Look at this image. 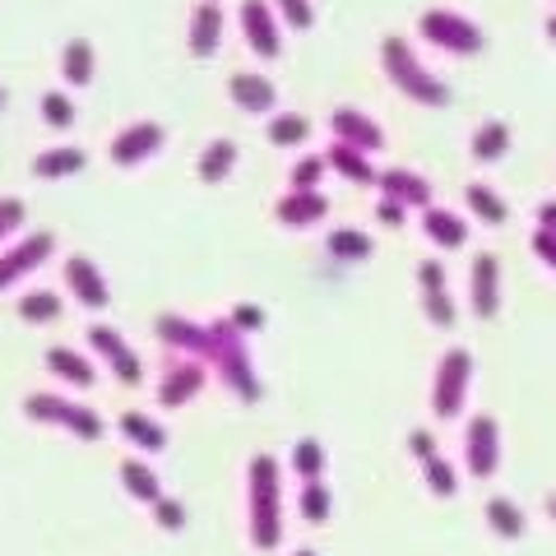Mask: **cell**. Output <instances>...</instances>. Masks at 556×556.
<instances>
[{
    "mask_svg": "<svg viewBox=\"0 0 556 556\" xmlns=\"http://www.w3.org/2000/svg\"><path fill=\"white\" fill-rule=\"evenodd\" d=\"M422 478H427V492H431V496H455V486H459L455 468H450L441 455L422 464Z\"/></svg>",
    "mask_w": 556,
    "mask_h": 556,
    "instance_id": "obj_39",
    "label": "cell"
},
{
    "mask_svg": "<svg viewBox=\"0 0 556 556\" xmlns=\"http://www.w3.org/2000/svg\"><path fill=\"white\" fill-rule=\"evenodd\" d=\"M121 486L130 492V501H144V506H159L163 501V482L144 459H126L121 464Z\"/></svg>",
    "mask_w": 556,
    "mask_h": 556,
    "instance_id": "obj_26",
    "label": "cell"
},
{
    "mask_svg": "<svg viewBox=\"0 0 556 556\" xmlns=\"http://www.w3.org/2000/svg\"><path fill=\"white\" fill-rule=\"evenodd\" d=\"M228 93L241 112H274L278 102V89L269 75H255V70H237V75L228 79Z\"/></svg>",
    "mask_w": 556,
    "mask_h": 556,
    "instance_id": "obj_19",
    "label": "cell"
},
{
    "mask_svg": "<svg viewBox=\"0 0 556 556\" xmlns=\"http://www.w3.org/2000/svg\"><path fill=\"white\" fill-rule=\"evenodd\" d=\"M292 556H320L316 547H298V552H292Z\"/></svg>",
    "mask_w": 556,
    "mask_h": 556,
    "instance_id": "obj_51",
    "label": "cell"
},
{
    "mask_svg": "<svg viewBox=\"0 0 556 556\" xmlns=\"http://www.w3.org/2000/svg\"><path fill=\"white\" fill-rule=\"evenodd\" d=\"M422 311H427V320L437 329H450V325H455V316H459V306H455L450 292H422Z\"/></svg>",
    "mask_w": 556,
    "mask_h": 556,
    "instance_id": "obj_40",
    "label": "cell"
},
{
    "mask_svg": "<svg viewBox=\"0 0 556 556\" xmlns=\"http://www.w3.org/2000/svg\"><path fill=\"white\" fill-rule=\"evenodd\" d=\"M464 468L473 478H492L496 468H501V427H496V417H468V427H464Z\"/></svg>",
    "mask_w": 556,
    "mask_h": 556,
    "instance_id": "obj_7",
    "label": "cell"
},
{
    "mask_svg": "<svg viewBox=\"0 0 556 556\" xmlns=\"http://www.w3.org/2000/svg\"><path fill=\"white\" fill-rule=\"evenodd\" d=\"M93 70H98L93 42H89V38H70L65 51H61V75H65V84L84 89V84H93Z\"/></svg>",
    "mask_w": 556,
    "mask_h": 556,
    "instance_id": "obj_25",
    "label": "cell"
},
{
    "mask_svg": "<svg viewBox=\"0 0 556 556\" xmlns=\"http://www.w3.org/2000/svg\"><path fill=\"white\" fill-rule=\"evenodd\" d=\"M24 228V200H0V241Z\"/></svg>",
    "mask_w": 556,
    "mask_h": 556,
    "instance_id": "obj_44",
    "label": "cell"
},
{
    "mask_svg": "<svg viewBox=\"0 0 556 556\" xmlns=\"http://www.w3.org/2000/svg\"><path fill=\"white\" fill-rule=\"evenodd\" d=\"M89 163V153L75 149V144H56V149H42L38 159H33V177L42 181H61V177H75Z\"/></svg>",
    "mask_w": 556,
    "mask_h": 556,
    "instance_id": "obj_22",
    "label": "cell"
},
{
    "mask_svg": "<svg viewBox=\"0 0 556 556\" xmlns=\"http://www.w3.org/2000/svg\"><path fill=\"white\" fill-rule=\"evenodd\" d=\"M422 232H427V241H437V247H464L468 241V228H464V218H455L450 208H422Z\"/></svg>",
    "mask_w": 556,
    "mask_h": 556,
    "instance_id": "obj_29",
    "label": "cell"
},
{
    "mask_svg": "<svg viewBox=\"0 0 556 556\" xmlns=\"http://www.w3.org/2000/svg\"><path fill=\"white\" fill-rule=\"evenodd\" d=\"M417 33H422L431 47L450 51V56H478V51L486 47L482 28L473 20H464V14H455V10H427L422 20H417Z\"/></svg>",
    "mask_w": 556,
    "mask_h": 556,
    "instance_id": "obj_6",
    "label": "cell"
},
{
    "mask_svg": "<svg viewBox=\"0 0 556 556\" xmlns=\"http://www.w3.org/2000/svg\"><path fill=\"white\" fill-rule=\"evenodd\" d=\"M538 228H543V232H556V200H543V204H538Z\"/></svg>",
    "mask_w": 556,
    "mask_h": 556,
    "instance_id": "obj_49",
    "label": "cell"
},
{
    "mask_svg": "<svg viewBox=\"0 0 556 556\" xmlns=\"http://www.w3.org/2000/svg\"><path fill=\"white\" fill-rule=\"evenodd\" d=\"M376 186L380 190H386V195L390 200H399V204H422V208H431V186L422 181V177H417V172H408V167H386V172H380V177H376Z\"/></svg>",
    "mask_w": 556,
    "mask_h": 556,
    "instance_id": "obj_21",
    "label": "cell"
},
{
    "mask_svg": "<svg viewBox=\"0 0 556 556\" xmlns=\"http://www.w3.org/2000/svg\"><path fill=\"white\" fill-rule=\"evenodd\" d=\"M274 14H278V20H283L288 28H311V20H316L311 0H274Z\"/></svg>",
    "mask_w": 556,
    "mask_h": 556,
    "instance_id": "obj_42",
    "label": "cell"
},
{
    "mask_svg": "<svg viewBox=\"0 0 556 556\" xmlns=\"http://www.w3.org/2000/svg\"><path fill=\"white\" fill-rule=\"evenodd\" d=\"M61 274H65L70 292H75V298H79V306H89V311H108V302H112L108 278H102V269L93 265L89 255H70Z\"/></svg>",
    "mask_w": 556,
    "mask_h": 556,
    "instance_id": "obj_14",
    "label": "cell"
},
{
    "mask_svg": "<svg viewBox=\"0 0 556 556\" xmlns=\"http://www.w3.org/2000/svg\"><path fill=\"white\" fill-rule=\"evenodd\" d=\"M20 316H24L28 325H51V320L65 316V302L56 298V292H47V288L24 292V298H20Z\"/></svg>",
    "mask_w": 556,
    "mask_h": 556,
    "instance_id": "obj_31",
    "label": "cell"
},
{
    "mask_svg": "<svg viewBox=\"0 0 556 556\" xmlns=\"http://www.w3.org/2000/svg\"><path fill=\"white\" fill-rule=\"evenodd\" d=\"M232 167H237V144H232V139H214V144H204L200 163H195V172H200V181H204V186L228 181V177H232Z\"/></svg>",
    "mask_w": 556,
    "mask_h": 556,
    "instance_id": "obj_28",
    "label": "cell"
},
{
    "mask_svg": "<svg viewBox=\"0 0 556 556\" xmlns=\"http://www.w3.org/2000/svg\"><path fill=\"white\" fill-rule=\"evenodd\" d=\"M547 38L556 42V14H552V20H547Z\"/></svg>",
    "mask_w": 556,
    "mask_h": 556,
    "instance_id": "obj_50",
    "label": "cell"
},
{
    "mask_svg": "<svg viewBox=\"0 0 556 556\" xmlns=\"http://www.w3.org/2000/svg\"><path fill=\"white\" fill-rule=\"evenodd\" d=\"M468 386H473V353L468 348H450L437 367V380H431V408L437 417H459L468 404Z\"/></svg>",
    "mask_w": 556,
    "mask_h": 556,
    "instance_id": "obj_5",
    "label": "cell"
},
{
    "mask_svg": "<svg viewBox=\"0 0 556 556\" xmlns=\"http://www.w3.org/2000/svg\"><path fill=\"white\" fill-rule=\"evenodd\" d=\"M533 255L543 260L547 269H556V232H543V228H538V232H533Z\"/></svg>",
    "mask_w": 556,
    "mask_h": 556,
    "instance_id": "obj_47",
    "label": "cell"
},
{
    "mask_svg": "<svg viewBox=\"0 0 556 556\" xmlns=\"http://www.w3.org/2000/svg\"><path fill=\"white\" fill-rule=\"evenodd\" d=\"M241 33H247L255 56L278 61V51H283V33H278V14H274L269 0H241Z\"/></svg>",
    "mask_w": 556,
    "mask_h": 556,
    "instance_id": "obj_12",
    "label": "cell"
},
{
    "mask_svg": "<svg viewBox=\"0 0 556 556\" xmlns=\"http://www.w3.org/2000/svg\"><path fill=\"white\" fill-rule=\"evenodd\" d=\"M204 362L195 357H181V353H172L163 357V376H159V404L163 408H186L190 399H195L204 390Z\"/></svg>",
    "mask_w": 556,
    "mask_h": 556,
    "instance_id": "obj_9",
    "label": "cell"
},
{
    "mask_svg": "<svg viewBox=\"0 0 556 556\" xmlns=\"http://www.w3.org/2000/svg\"><path fill=\"white\" fill-rule=\"evenodd\" d=\"M547 515H552V519H556V496H547Z\"/></svg>",
    "mask_w": 556,
    "mask_h": 556,
    "instance_id": "obj_52",
    "label": "cell"
},
{
    "mask_svg": "<svg viewBox=\"0 0 556 556\" xmlns=\"http://www.w3.org/2000/svg\"><path fill=\"white\" fill-rule=\"evenodd\" d=\"M417 283H422V292H445V265L441 260H422V265H417Z\"/></svg>",
    "mask_w": 556,
    "mask_h": 556,
    "instance_id": "obj_45",
    "label": "cell"
},
{
    "mask_svg": "<svg viewBox=\"0 0 556 556\" xmlns=\"http://www.w3.org/2000/svg\"><path fill=\"white\" fill-rule=\"evenodd\" d=\"M298 510H302L306 525H325V519H329V486L325 482H302Z\"/></svg>",
    "mask_w": 556,
    "mask_h": 556,
    "instance_id": "obj_37",
    "label": "cell"
},
{
    "mask_svg": "<svg viewBox=\"0 0 556 556\" xmlns=\"http://www.w3.org/2000/svg\"><path fill=\"white\" fill-rule=\"evenodd\" d=\"M408 450H413V459H417V464L437 459V437H431V431H413V437H408Z\"/></svg>",
    "mask_w": 556,
    "mask_h": 556,
    "instance_id": "obj_46",
    "label": "cell"
},
{
    "mask_svg": "<svg viewBox=\"0 0 556 556\" xmlns=\"http://www.w3.org/2000/svg\"><path fill=\"white\" fill-rule=\"evenodd\" d=\"M274 214L283 228H311V223H320L329 214V200L320 190H288V195H278Z\"/></svg>",
    "mask_w": 556,
    "mask_h": 556,
    "instance_id": "obj_18",
    "label": "cell"
},
{
    "mask_svg": "<svg viewBox=\"0 0 556 556\" xmlns=\"http://www.w3.org/2000/svg\"><path fill=\"white\" fill-rule=\"evenodd\" d=\"M376 218L386 223V228H404V204H399V200H390V195H386V200L376 204Z\"/></svg>",
    "mask_w": 556,
    "mask_h": 556,
    "instance_id": "obj_48",
    "label": "cell"
},
{
    "mask_svg": "<svg viewBox=\"0 0 556 556\" xmlns=\"http://www.w3.org/2000/svg\"><path fill=\"white\" fill-rule=\"evenodd\" d=\"M228 320L241 329V334H255V329H265V306H255V302H237L228 311Z\"/></svg>",
    "mask_w": 556,
    "mask_h": 556,
    "instance_id": "obj_43",
    "label": "cell"
},
{
    "mask_svg": "<svg viewBox=\"0 0 556 556\" xmlns=\"http://www.w3.org/2000/svg\"><path fill=\"white\" fill-rule=\"evenodd\" d=\"M0 108H5V89H0Z\"/></svg>",
    "mask_w": 556,
    "mask_h": 556,
    "instance_id": "obj_53",
    "label": "cell"
},
{
    "mask_svg": "<svg viewBox=\"0 0 556 556\" xmlns=\"http://www.w3.org/2000/svg\"><path fill=\"white\" fill-rule=\"evenodd\" d=\"M38 112H42V121H47L51 130H70V126H75V102H70L65 93H56V89L42 93Z\"/></svg>",
    "mask_w": 556,
    "mask_h": 556,
    "instance_id": "obj_38",
    "label": "cell"
},
{
    "mask_svg": "<svg viewBox=\"0 0 556 556\" xmlns=\"http://www.w3.org/2000/svg\"><path fill=\"white\" fill-rule=\"evenodd\" d=\"M223 42V10L214 5V0H200L195 14H190V33H186V47H190V56H200L208 61L218 51Z\"/></svg>",
    "mask_w": 556,
    "mask_h": 556,
    "instance_id": "obj_17",
    "label": "cell"
},
{
    "mask_svg": "<svg viewBox=\"0 0 556 556\" xmlns=\"http://www.w3.org/2000/svg\"><path fill=\"white\" fill-rule=\"evenodd\" d=\"M464 204L473 208V214L482 218V223H506L510 218V208H506V200L496 195L492 186H482V181H473V186H464Z\"/></svg>",
    "mask_w": 556,
    "mask_h": 556,
    "instance_id": "obj_32",
    "label": "cell"
},
{
    "mask_svg": "<svg viewBox=\"0 0 556 556\" xmlns=\"http://www.w3.org/2000/svg\"><path fill=\"white\" fill-rule=\"evenodd\" d=\"M380 65H386L390 84L404 98L422 102V108H445V102H450V89H445L437 75H431L422 61L413 56V47L404 38H386V42H380Z\"/></svg>",
    "mask_w": 556,
    "mask_h": 556,
    "instance_id": "obj_3",
    "label": "cell"
},
{
    "mask_svg": "<svg viewBox=\"0 0 556 556\" xmlns=\"http://www.w3.org/2000/svg\"><path fill=\"white\" fill-rule=\"evenodd\" d=\"M468 306L473 316H496L501 306V260L496 255H473V269H468Z\"/></svg>",
    "mask_w": 556,
    "mask_h": 556,
    "instance_id": "obj_13",
    "label": "cell"
},
{
    "mask_svg": "<svg viewBox=\"0 0 556 556\" xmlns=\"http://www.w3.org/2000/svg\"><path fill=\"white\" fill-rule=\"evenodd\" d=\"M153 334H159L167 343V353H181V357H208V325H195L186 316H159L153 320Z\"/></svg>",
    "mask_w": 556,
    "mask_h": 556,
    "instance_id": "obj_15",
    "label": "cell"
},
{
    "mask_svg": "<svg viewBox=\"0 0 556 556\" xmlns=\"http://www.w3.org/2000/svg\"><path fill=\"white\" fill-rule=\"evenodd\" d=\"M149 510H153V525L167 529V533H181V529H186V519H190L177 496H163L159 506H149Z\"/></svg>",
    "mask_w": 556,
    "mask_h": 556,
    "instance_id": "obj_41",
    "label": "cell"
},
{
    "mask_svg": "<svg viewBox=\"0 0 556 556\" xmlns=\"http://www.w3.org/2000/svg\"><path fill=\"white\" fill-rule=\"evenodd\" d=\"M163 144H167V130L159 126V121H135V126L116 130V139H112L108 153H112L116 167H139V163H149Z\"/></svg>",
    "mask_w": 556,
    "mask_h": 556,
    "instance_id": "obj_10",
    "label": "cell"
},
{
    "mask_svg": "<svg viewBox=\"0 0 556 556\" xmlns=\"http://www.w3.org/2000/svg\"><path fill=\"white\" fill-rule=\"evenodd\" d=\"M247 533L260 552H274L283 538V478L274 455H255L247 464Z\"/></svg>",
    "mask_w": 556,
    "mask_h": 556,
    "instance_id": "obj_1",
    "label": "cell"
},
{
    "mask_svg": "<svg viewBox=\"0 0 556 556\" xmlns=\"http://www.w3.org/2000/svg\"><path fill=\"white\" fill-rule=\"evenodd\" d=\"M269 144H278V149H292V144H302V139L311 135V121L302 116V112H278L274 121H269Z\"/></svg>",
    "mask_w": 556,
    "mask_h": 556,
    "instance_id": "obj_35",
    "label": "cell"
},
{
    "mask_svg": "<svg viewBox=\"0 0 556 556\" xmlns=\"http://www.w3.org/2000/svg\"><path fill=\"white\" fill-rule=\"evenodd\" d=\"M325 172H329L325 153H306V159L292 163V172H288V190H320V177H325Z\"/></svg>",
    "mask_w": 556,
    "mask_h": 556,
    "instance_id": "obj_36",
    "label": "cell"
},
{
    "mask_svg": "<svg viewBox=\"0 0 556 556\" xmlns=\"http://www.w3.org/2000/svg\"><path fill=\"white\" fill-rule=\"evenodd\" d=\"M42 367L56 376V380H65V386H75V390L93 386V362L84 357V353H75V348H47Z\"/></svg>",
    "mask_w": 556,
    "mask_h": 556,
    "instance_id": "obj_23",
    "label": "cell"
},
{
    "mask_svg": "<svg viewBox=\"0 0 556 556\" xmlns=\"http://www.w3.org/2000/svg\"><path fill=\"white\" fill-rule=\"evenodd\" d=\"M486 529H492L496 538H506V543H515V538H525V529H529V519H525V510L515 506L510 496H492L486 501Z\"/></svg>",
    "mask_w": 556,
    "mask_h": 556,
    "instance_id": "obj_27",
    "label": "cell"
},
{
    "mask_svg": "<svg viewBox=\"0 0 556 556\" xmlns=\"http://www.w3.org/2000/svg\"><path fill=\"white\" fill-rule=\"evenodd\" d=\"M208 367H214V376L228 386L241 404H260V376H255V367H251V348H247V334L223 316V320H214L208 325Z\"/></svg>",
    "mask_w": 556,
    "mask_h": 556,
    "instance_id": "obj_2",
    "label": "cell"
},
{
    "mask_svg": "<svg viewBox=\"0 0 556 556\" xmlns=\"http://www.w3.org/2000/svg\"><path fill=\"white\" fill-rule=\"evenodd\" d=\"M24 413L33 417V422L61 427V431H70V437H79V441H102V431H108L102 427V417L89 404H75V399H61V394H28Z\"/></svg>",
    "mask_w": 556,
    "mask_h": 556,
    "instance_id": "obj_4",
    "label": "cell"
},
{
    "mask_svg": "<svg viewBox=\"0 0 556 556\" xmlns=\"http://www.w3.org/2000/svg\"><path fill=\"white\" fill-rule=\"evenodd\" d=\"M292 473H298L302 482H320V473H325V445L316 437H302L298 445H292Z\"/></svg>",
    "mask_w": 556,
    "mask_h": 556,
    "instance_id": "obj_34",
    "label": "cell"
},
{
    "mask_svg": "<svg viewBox=\"0 0 556 556\" xmlns=\"http://www.w3.org/2000/svg\"><path fill=\"white\" fill-rule=\"evenodd\" d=\"M325 163L334 167L339 177H348V181H353V186H376V177H380V172L367 163V153H362V149H353V144H339V139H334V144L325 149Z\"/></svg>",
    "mask_w": 556,
    "mask_h": 556,
    "instance_id": "obj_24",
    "label": "cell"
},
{
    "mask_svg": "<svg viewBox=\"0 0 556 556\" xmlns=\"http://www.w3.org/2000/svg\"><path fill=\"white\" fill-rule=\"evenodd\" d=\"M89 348H93L102 362H108L121 386H139V380H144V362H139V353L126 343V334H121V329H112V325H89Z\"/></svg>",
    "mask_w": 556,
    "mask_h": 556,
    "instance_id": "obj_8",
    "label": "cell"
},
{
    "mask_svg": "<svg viewBox=\"0 0 556 556\" xmlns=\"http://www.w3.org/2000/svg\"><path fill=\"white\" fill-rule=\"evenodd\" d=\"M51 251H56V237L51 232H28L20 237L10 251H0V292H5L14 278H28L38 265H47Z\"/></svg>",
    "mask_w": 556,
    "mask_h": 556,
    "instance_id": "obj_11",
    "label": "cell"
},
{
    "mask_svg": "<svg viewBox=\"0 0 556 556\" xmlns=\"http://www.w3.org/2000/svg\"><path fill=\"white\" fill-rule=\"evenodd\" d=\"M329 130H334L339 144H353L362 153L386 149V130H380L376 121L367 112H357V108H334V116H329Z\"/></svg>",
    "mask_w": 556,
    "mask_h": 556,
    "instance_id": "obj_16",
    "label": "cell"
},
{
    "mask_svg": "<svg viewBox=\"0 0 556 556\" xmlns=\"http://www.w3.org/2000/svg\"><path fill=\"white\" fill-rule=\"evenodd\" d=\"M329 255L343 260V265H357V260L371 255V237L362 228H334L329 232Z\"/></svg>",
    "mask_w": 556,
    "mask_h": 556,
    "instance_id": "obj_33",
    "label": "cell"
},
{
    "mask_svg": "<svg viewBox=\"0 0 556 556\" xmlns=\"http://www.w3.org/2000/svg\"><path fill=\"white\" fill-rule=\"evenodd\" d=\"M116 427H121V437H126L135 450H144V455H159V450H167V427L159 422V417L130 408V413L116 417Z\"/></svg>",
    "mask_w": 556,
    "mask_h": 556,
    "instance_id": "obj_20",
    "label": "cell"
},
{
    "mask_svg": "<svg viewBox=\"0 0 556 556\" xmlns=\"http://www.w3.org/2000/svg\"><path fill=\"white\" fill-rule=\"evenodd\" d=\"M506 149H510V126L506 121H482V126L473 130V159L478 163H496Z\"/></svg>",
    "mask_w": 556,
    "mask_h": 556,
    "instance_id": "obj_30",
    "label": "cell"
}]
</instances>
